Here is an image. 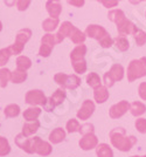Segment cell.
Instances as JSON below:
<instances>
[{
  "label": "cell",
  "instance_id": "obj_1",
  "mask_svg": "<svg viewBox=\"0 0 146 157\" xmlns=\"http://www.w3.org/2000/svg\"><path fill=\"white\" fill-rule=\"evenodd\" d=\"M109 136H110L111 144L123 152L131 150V148L137 143V138L134 136H126V130L122 127L112 129L110 131Z\"/></svg>",
  "mask_w": 146,
  "mask_h": 157
},
{
  "label": "cell",
  "instance_id": "obj_2",
  "mask_svg": "<svg viewBox=\"0 0 146 157\" xmlns=\"http://www.w3.org/2000/svg\"><path fill=\"white\" fill-rule=\"evenodd\" d=\"M146 76V58L143 56L138 60H132L127 67V81L133 82L134 80Z\"/></svg>",
  "mask_w": 146,
  "mask_h": 157
},
{
  "label": "cell",
  "instance_id": "obj_3",
  "mask_svg": "<svg viewBox=\"0 0 146 157\" xmlns=\"http://www.w3.org/2000/svg\"><path fill=\"white\" fill-rule=\"evenodd\" d=\"M55 82L64 89H76L81 85V78L77 75H67L64 73H57L54 76Z\"/></svg>",
  "mask_w": 146,
  "mask_h": 157
},
{
  "label": "cell",
  "instance_id": "obj_4",
  "mask_svg": "<svg viewBox=\"0 0 146 157\" xmlns=\"http://www.w3.org/2000/svg\"><path fill=\"white\" fill-rule=\"evenodd\" d=\"M124 78V68L122 65H113L110 71L108 73L104 74V78H103V81H104V86H106L108 88L112 87L115 85V82L117 81H120L122 78Z\"/></svg>",
  "mask_w": 146,
  "mask_h": 157
},
{
  "label": "cell",
  "instance_id": "obj_5",
  "mask_svg": "<svg viewBox=\"0 0 146 157\" xmlns=\"http://www.w3.org/2000/svg\"><path fill=\"white\" fill-rule=\"evenodd\" d=\"M31 142H32V151L33 154H39L40 156H49L53 151L52 148V144L46 142V141H42L40 137L35 136V137L31 138Z\"/></svg>",
  "mask_w": 146,
  "mask_h": 157
},
{
  "label": "cell",
  "instance_id": "obj_6",
  "mask_svg": "<svg viewBox=\"0 0 146 157\" xmlns=\"http://www.w3.org/2000/svg\"><path fill=\"white\" fill-rule=\"evenodd\" d=\"M56 44L57 42H56V35L55 34L48 33L46 35H43L42 39H41V46L39 54H40L41 56H43V58H48Z\"/></svg>",
  "mask_w": 146,
  "mask_h": 157
},
{
  "label": "cell",
  "instance_id": "obj_7",
  "mask_svg": "<svg viewBox=\"0 0 146 157\" xmlns=\"http://www.w3.org/2000/svg\"><path fill=\"white\" fill-rule=\"evenodd\" d=\"M47 101L48 100H47L46 95L40 89L29 90V92H27L26 96H25V102L31 105H43L45 107Z\"/></svg>",
  "mask_w": 146,
  "mask_h": 157
},
{
  "label": "cell",
  "instance_id": "obj_8",
  "mask_svg": "<svg viewBox=\"0 0 146 157\" xmlns=\"http://www.w3.org/2000/svg\"><path fill=\"white\" fill-rule=\"evenodd\" d=\"M64 100H66V90H64V88H59V89L49 98V100L47 101L46 105H45V109H46L47 111L53 110L56 105H61Z\"/></svg>",
  "mask_w": 146,
  "mask_h": 157
},
{
  "label": "cell",
  "instance_id": "obj_9",
  "mask_svg": "<svg viewBox=\"0 0 146 157\" xmlns=\"http://www.w3.org/2000/svg\"><path fill=\"white\" fill-rule=\"evenodd\" d=\"M127 110H130V103H129L127 101H125V100H123V101H119L118 103L113 105L112 107L110 108L109 115H110L111 118L116 120V118L122 117L124 114H126Z\"/></svg>",
  "mask_w": 146,
  "mask_h": 157
},
{
  "label": "cell",
  "instance_id": "obj_10",
  "mask_svg": "<svg viewBox=\"0 0 146 157\" xmlns=\"http://www.w3.org/2000/svg\"><path fill=\"white\" fill-rule=\"evenodd\" d=\"M80 148L82 150H91V149H95L98 144V138L96 137V135L93 132H88V134H84L83 137L80 140Z\"/></svg>",
  "mask_w": 146,
  "mask_h": 157
},
{
  "label": "cell",
  "instance_id": "obj_11",
  "mask_svg": "<svg viewBox=\"0 0 146 157\" xmlns=\"http://www.w3.org/2000/svg\"><path fill=\"white\" fill-rule=\"evenodd\" d=\"M109 33L106 32V29L104 27L98 26V25H89L86 29V35L89 38H93L100 41V39H103L104 36H106Z\"/></svg>",
  "mask_w": 146,
  "mask_h": 157
},
{
  "label": "cell",
  "instance_id": "obj_12",
  "mask_svg": "<svg viewBox=\"0 0 146 157\" xmlns=\"http://www.w3.org/2000/svg\"><path fill=\"white\" fill-rule=\"evenodd\" d=\"M93 111H95V103L90 100H86L81 105L80 110L77 111V117L86 121L93 115Z\"/></svg>",
  "mask_w": 146,
  "mask_h": 157
},
{
  "label": "cell",
  "instance_id": "obj_13",
  "mask_svg": "<svg viewBox=\"0 0 146 157\" xmlns=\"http://www.w3.org/2000/svg\"><path fill=\"white\" fill-rule=\"evenodd\" d=\"M117 29H118V33H119V35H123V36H125V35H130V34H132L137 31V27L136 25L131 22L130 20L123 19L120 22L117 24Z\"/></svg>",
  "mask_w": 146,
  "mask_h": 157
},
{
  "label": "cell",
  "instance_id": "obj_14",
  "mask_svg": "<svg viewBox=\"0 0 146 157\" xmlns=\"http://www.w3.org/2000/svg\"><path fill=\"white\" fill-rule=\"evenodd\" d=\"M14 142H15V144L20 148L21 150H24L25 152H27V154H33V151H32V142H31V138L24 136L22 134H19V135L15 136Z\"/></svg>",
  "mask_w": 146,
  "mask_h": 157
},
{
  "label": "cell",
  "instance_id": "obj_15",
  "mask_svg": "<svg viewBox=\"0 0 146 157\" xmlns=\"http://www.w3.org/2000/svg\"><path fill=\"white\" fill-rule=\"evenodd\" d=\"M73 27H74V25L71 24V22H69V21H64V22H62V25L60 26L59 32L55 34V35H56V42H57V44H60V42H62L63 40L66 39L67 36H69V35H70V33H71Z\"/></svg>",
  "mask_w": 146,
  "mask_h": 157
},
{
  "label": "cell",
  "instance_id": "obj_16",
  "mask_svg": "<svg viewBox=\"0 0 146 157\" xmlns=\"http://www.w3.org/2000/svg\"><path fill=\"white\" fill-rule=\"evenodd\" d=\"M46 8L48 14L52 18H59V15L62 12V6L60 4V0H48L46 4Z\"/></svg>",
  "mask_w": 146,
  "mask_h": 157
},
{
  "label": "cell",
  "instance_id": "obj_17",
  "mask_svg": "<svg viewBox=\"0 0 146 157\" xmlns=\"http://www.w3.org/2000/svg\"><path fill=\"white\" fill-rule=\"evenodd\" d=\"M86 54V46L83 44H80L74 48L71 53H70V60H71V63L74 62H78L84 60V56Z\"/></svg>",
  "mask_w": 146,
  "mask_h": 157
},
{
  "label": "cell",
  "instance_id": "obj_18",
  "mask_svg": "<svg viewBox=\"0 0 146 157\" xmlns=\"http://www.w3.org/2000/svg\"><path fill=\"white\" fill-rule=\"evenodd\" d=\"M109 96L110 94H109L106 86H100L93 89V98L97 103H104L105 101H108Z\"/></svg>",
  "mask_w": 146,
  "mask_h": 157
},
{
  "label": "cell",
  "instance_id": "obj_19",
  "mask_svg": "<svg viewBox=\"0 0 146 157\" xmlns=\"http://www.w3.org/2000/svg\"><path fill=\"white\" fill-rule=\"evenodd\" d=\"M39 128H40V122L38 120L36 121H31V122H27V123L24 124L21 134L24 136H26V137H31L39 130Z\"/></svg>",
  "mask_w": 146,
  "mask_h": 157
},
{
  "label": "cell",
  "instance_id": "obj_20",
  "mask_svg": "<svg viewBox=\"0 0 146 157\" xmlns=\"http://www.w3.org/2000/svg\"><path fill=\"white\" fill-rule=\"evenodd\" d=\"M64 138H66V131L63 130L62 128H56V129H54V130L50 132V135H49V141H50V143H53V144L61 143L62 141H64Z\"/></svg>",
  "mask_w": 146,
  "mask_h": 157
},
{
  "label": "cell",
  "instance_id": "obj_21",
  "mask_svg": "<svg viewBox=\"0 0 146 157\" xmlns=\"http://www.w3.org/2000/svg\"><path fill=\"white\" fill-rule=\"evenodd\" d=\"M41 109L38 107H31L26 110L24 111V118L26 120L27 122H31V121H36L38 117L40 116Z\"/></svg>",
  "mask_w": 146,
  "mask_h": 157
},
{
  "label": "cell",
  "instance_id": "obj_22",
  "mask_svg": "<svg viewBox=\"0 0 146 157\" xmlns=\"http://www.w3.org/2000/svg\"><path fill=\"white\" fill-rule=\"evenodd\" d=\"M69 38L71 39V41H73L75 45H80V44H83V42H84L86 35V33H83L82 31H80L78 28H76V27L74 26L73 29H71V33H70V35H69Z\"/></svg>",
  "mask_w": 146,
  "mask_h": 157
},
{
  "label": "cell",
  "instance_id": "obj_23",
  "mask_svg": "<svg viewBox=\"0 0 146 157\" xmlns=\"http://www.w3.org/2000/svg\"><path fill=\"white\" fill-rule=\"evenodd\" d=\"M31 36H32V31H31V29H28V28L20 29V31L18 32V34H16L15 44L21 45V46H25V44L31 39Z\"/></svg>",
  "mask_w": 146,
  "mask_h": 157
},
{
  "label": "cell",
  "instance_id": "obj_24",
  "mask_svg": "<svg viewBox=\"0 0 146 157\" xmlns=\"http://www.w3.org/2000/svg\"><path fill=\"white\" fill-rule=\"evenodd\" d=\"M96 155L97 157H113L112 149L109 147V144L100 143L96 147Z\"/></svg>",
  "mask_w": 146,
  "mask_h": 157
},
{
  "label": "cell",
  "instance_id": "obj_25",
  "mask_svg": "<svg viewBox=\"0 0 146 157\" xmlns=\"http://www.w3.org/2000/svg\"><path fill=\"white\" fill-rule=\"evenodd\" d=\"M130 111H131L133 116L138 117V116H141L143 114H145L146 105L139 102V101H134L132 105H130Z\"/></svg>",
  "mask_w": 146,
  "mask_h": 157
},
{
  "label": "cell",
  "instance_id": "obj_26",
  "mask_svg": "<svg viewBox=\"0 0 146 157\" xmlns=\"http://www.w3.org/2000/svg\"><path fill=\"white\" fill-rule=\"evenodd\" d=\"M59 22H60L59 18H52L50 17V18H48L42 22V28L46 32H53L54 29H56V27L59 26Z\"/></svg>",
  "mask_w": 146,
  "mask_h": 157
},
{
  "label": "cell",
  "instance_id": "obj_27",
  "mask_svg": "<svg viewBox=\"0 0 146 157\" xmlns=\"http://www.w3.org/2000/svg\"><path fill=\"white\" fill-rule=\"evenodd\" d=\"M86 83L95 89V88L102 86V80L97 73H89L86 75Z\"/></svg>",
  "mask_w": 146,
  "mask_h": 157
},
{
  "label": "cell",
  "instance_id": "obj_28",
  "mask_svg": "<svg viewBox=\"0 0 146 157\" xmlns=\"http://www.w3.org/2000/svg\"><path fill=\"white\" fill-rule=\"evenodd\" d=\"M113 41H115V45L117 47V49H119L120 52H125V51H127L130 48L129 40L126 39L125 36H123V35H118Z\"/></svg>",
  "mask_w": 146,
  "mask_h": 157
},
{
  "label": "cell",
  "instance_id": "obj_29",
  "mask_svg": "<svg viewBox=\"0 0 146 157\" xmlns=\"http://www.w3.org/2000/svg\"><path fill=\"white\" fill-rule=\"evenodd\" d=\"M27 78L26 71H21V69H15L12 74H11V81L13 83H22Z\"/></svg>",
  "mask_w": 146,
  "mask_h": 157
},
{
  "label": "cell",
  "instance_id": "obj_30",
  "mask_svg": "<svg viewBox=\"0 0 146 157\" xmlns=\"http://www.w3.org/2000/svg\"><path fill=\"white\" fill-rule=\"evenodd\" d=\"M32 67V60L29 58H27L25 55H20L16 59V68L21 69V71H27Z\"/></svg>",
  "mask_w": 146,
  "mask_h": 157
},
{
  "label": "cell",
  "instance_id": "obj_31",
  "mask_svg": "<svg viewBox=\"0 0 146 157\" xmlns=\"http://www.w3.org/2000/svg\"><path fill=\"white\" fill-rule=\"evenodd\" d=\"M108 18L117 25L123 19H125V14H124V12L122 10H112V11H110L108 13Z\"/></svg>",
  "mask_w": 146,
  "mask_h": 157
},
{
  "label": "cell",
  "instance_id": "obj_32",
  "mask_svg": "<svg viewBox=\"0 0 146 157\" xmlns=\"http://www.w3.org/2000/svg\"><path fill=\"white\" fill-rule=\"evenodd\" d=\"M4 114L6 117H16L20 114V107L18 105H8L4 110Z\"/></svg>",
  "mask_w": 146,
  "mask_h": 157
},
{
  "label": "cell",
  "instance_id": "obj_33",
  "mask_svg": "<svg viewBox=\"0 0 146 157\" xmlns=\"http://www.w3.org/2000/svg\"><path fill=\"white\" fill-rule=\"evenodd\" d=\"M11 74H12V72L7 68H1L0 69V87L6 88L8 81L11 80Z\"/></svg>",
  "mask_w": 146,
  "mask_h": 157
},
{
  "label": "cell",
  "instance_id": "obj_34",
  "mask_svg": "<svg viewBox=\"0 0 146 157\" xmlns=\"http://www.w3.org/2000/svg\"><path fill=\"white\" fill-rule=\"evenodd\" d=\"M80 128H81V124L78 123V121L75 120V118H71V120H69V121L67 122L66 129H67V132H69V134L78 132V131H80Z\"/></svg>",
  "mask_w": 146,
  "mask_h": 157
},
{
  "label": "cell",
  "instance_id": "obj_35",
  "mask_svg": "<svg viewBox=\"0 0 146 157\" xmlns=\"http://www.w3.org/2000/svg\"><path fill=\"white\" fill-rule=\"evenodd\" d=\"M11 152V145L5 137L0 136V157H4Z\"/></svg>",
  "mask_w": 146,
  "mask_h": 157
},
{
  "label": "cell",
  "instance_id": "obj_36",
  "mask_svg": "<svg viewBox=\"0 0 146 157\" xmlns=\"http://www.w3.org/2000/svg\"><path fill=\"white\" fill-rule=\"evenodd\" d=\"M133 38H134V41L138 46H144L146 44V33L141 29H138L133 33Z\"/></svg>",
  "mask_w": 146,
  "mask_h": 157
},
{
  "label": "cell",
  "instance_id": "obj_37",
  "mask_svg": "<svg viewBox=\"0 0 146 157\" xmlns=\"http://www.w3.org/2000/svg\"><path fill=\"white\" fill-rule=\"evenodd\" d=\"M11 55H13V54H12V51H11L9 47L0 49V66L6 65L7 62H8V60H9V58H11Z\"/></svg>",
  "mask_w": 146,
  "mask_h": 157
},
{
  "label": "cell",
  "instance_id": "obj_38",
  "mask_svg": "<svg viewBox=\"0 0 146 157\" xmlns=\"http://www.w3.org/2000/svg\"><path fill=\"white\" fill-rule=\"evenodd\" d=\"M73 68H74V71H75V73H77V74H83V73H86V60H82V61H78V62H74Z\"/></svg>",
  "mask_w": 146,
  "mask_h": 157
},
{
  "label": "cell",
  "instance_id": "obj_39",
  "mask_svg": "<svg viewBox=\"0 0 146 157\" xmlns=\"http://www.w3.org/2000/svg\"><path fill=\"white\" fill-rule=\"evenodd\" d=\"M136 129L139 131L140 134H146V118H138L136 120Z\"/></svg>",
  "mask_w": 146,
  "mask_h": 157
},
{
  "label": "cell",
  "instance_id": "obj_40",
  "mask_svg": "<svg viewBox=\"0 0 146 157\" xmlns=\"http://www.w3.org/2000/svg\"><path fill=\"white\" fill-rule=\"evenodd\" d=\"M112 44H113V40L111 39V36L108 34L106 36H104L103 39H100V45L103 48H110V47L112 46Z\"/></svg>",
  "mask_w": 146,
  "mask_h": 157
},
{
  "label": "cell",
  "instance_id": "obj_41",
  "mask_svg": "<svg viewBox=\"0 0 146 157\" xmlns=\"http://www.w3.org/2000/svg\"><path fill=\"white\" fill-rule=\"evenodd\" d=\"M98 1L106 8H112L118 5V0H98Z\"/></svg>",
  "mask_w": 146,
  "mask_h": 157
},
{
  "label": "cell",
  "instance_id": "obj_42",
  "mask_svg": "<svg viewBox=\"0 0 146 157\" xmlns=\"http://www.w3.org/2000/svg\"><path fill=\"white\" fill-rule=\"evenodd\" d=\"M32 0H18V4H16V7L19 11H25L28 8L29 4H31Z\"/></svg>",
  "mask_w": 146,
  "mask_h": 157
},
{
  "label": "cell",
  "instance_id": "obj_43",
  "mask_svg": "<svg viewBox=\"0 0 146 157\" xmlns=\"http://www.w3.org/2000/svg\"><path fill=\"white\" fill-rule=\"evenodd\" d=\"M78 132H81L82 135H84V134H88V132H93V124H89V123L81 125L80 131H78Z\"/></svg>",
  "mask_w": 146,
  "mask_h": 157
},
{
  "label": "cell",
  "instance_id": "obj_44",
  "mask_svg": "<svg viewBox=\"0 0 146 157\" xmlns=\"http://www.w3.org/2000/svg\"><path fill=\"white\" fill-rule=\"evenodd\" d=\"M138 94L143 100L146 101V82H141L138 88Z\"/></svg>",
  "mask_w": 146,
  "mask_h": 157
},
{
  "label": "cell",
  "instance_id": "obj_45",
  "mask_svg": "<svg viewBox=\"0 0 146 157\" xmlns=\"http://www.w3.org/2000/svg\"><path fill=\"white\" fill-rule=\"evenodd\" d=\"M67 2H68L69 5H73V6H75V7H82L84 5L86 0H67Z\"/></svg>",
  "mask_w": 146,
  "mask_h": 157
},
{
  "label": "cell",
  "instance_id": "obj_46",
  "mask_svg": "<svg viewBox=\"0 0 146 157\" xmlns=\"http://www.w3.org/2000/svg\"><path fill=\"white\" fill-rule=\"evenodd\" d=\"M4 1H5V4H6L8 7H12L15 5V1H16V0H4Z\"/></svg>",
  "mask_w": 146,
  "mask_h": 157
},
{
  "label": "cell",
  "instance_id": "obj_47",
  "mask_svg": "<svg viewBox=\"0 0 146 157\" xmlns=\"http://www.w3.org/2000/svg\"><path fill=\"white\" fill-rule=\"evenodd\" d=\"M131 4H133V5H137V4H139L140 0H129Z\"/></svg>",
  "mask_w": 146,
  "mask_h": 157
},
{
  "label": "cell",
  "instance_id": "obj_48",
  "mask_svg": "<svg viewBox=\"0 0 146 157\" xmlns=\"http://www.w3.org/2000/svg\"><path fill=\"white\" fill-rule=\"evenodd\" d=\"M1 29H2V24H1V21H0V32H1Z\"/></svg>",
  "mask_w": 146,
  "mask_h": 157
},
{
  "label": "cell",
  "instance_id": "obj_49",
  "mask_svg": "<svg viewBox=\"0 0 146 157\" xmlns=\"http://www.w3.org/2000/svg\"><path fill=\"white\" fill-rule=\"evenodd\" d=\"M131 157H140V156H131Z\"/></svg>",
  "mask_w": 146,
  "mask_h": 157
},
{
  "label": "cell",
  "instance_id": "obj_50",
  "mask_svg": "<svg viewBox=\"0 0 146 157\" xmlns=\"http://www.w3.org/2000/svg\"><path fill=\"white\" fill-rule=\"evenodd\" d=\"M140 1H146V0H140Z\"/></svg>",
  "mask_w": 146,
  "mask_h": 157
},
{
  "label": "cell",
  "instance_id": "obj_51",
  "mask_svg": "<svg viewBox=\"0 0 146 157\" xmlns=\"http://www.w3.org/2000/svg\"><path fill=\"white\" fill-rule=\"evenodd\" d=\"M143 157H146V155H145V156H143Z\"/></svg>",
  "mask_w": 146,
  "mask_h": 157
},
{
  "label": "cell",
  "instance_id": "obj_52",
  "mask_svg": "<svg viewBox=\"0 0 146 157\" xmlns=\"http://www.w3.org/2000/svg\"><path fill=\"white\" fill-rule=\"evenodd\" d=\"M145 17H146V13H145Z\"/></svg>",
  "mask_w": 146,
  "mask_h": 157
},
{
  "label": "cell",
  "instance_id": "obj_53",
  "mask_svg": "<svg viewBox=\"0 0 146 157\" xmlns=\"http://www.w3.org/2000/svg\"><path fill=\"white\" fill-rule=\"evenodd\" d=\"M118 1H119V0H118Z\"/></svg>",
  "mask_w": 146,
  "mask_h": 157
}]
</instances>
